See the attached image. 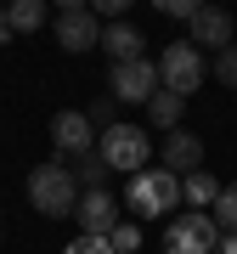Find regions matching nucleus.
I'll list each match as a JSON object with an SVG mask.
<instances>
[{"mask_svg":"<svg viewBox=\"0 0 237 254\" xmlns=\"http://www.w3.org/2000/svg\"><path fill=\"white\" fill-rule=\"evenodd\" d=\"M51 34H57L62 51H91V46H102V17H96L91 6H85V11H57V17H51Z\"/></svg>","mask_w":237,"mask_h":254,"instance_id":"6e6552de","label":"nucleus"},{"mask_svg":"<svg viewBox=\"0 0 237 254\" xmlns=\"http://www.w3.org/2000/svg\"><path fill=\"white\" fill-rule=\"evenodd\" d=\"M198 164H203V141L192 130H170L164 136V170L170 175H192Z\"/></svg>","mask_w":237,"mask_h":254,"instance_id":"f8f14e48","label":"nucleus"},{"mask_svg":"<svg viewBox=\"0 0 237 254\" xmlns=\"http://www.w3.org/2000/svg\"><path fill=\"white\" fill-rule=\"evenodd\" d=\"M85 119H91L96 136H102V130H113V125H118V96H96V102H85Z\"/></svg>","mask_w":237,"mask_h":254,"instance_id":"f3484780","label":"nucleus"},{"mask_svg":"<svg viewBox=\"0 0 237 254\" xmlns=\"http://www.w3.org/2000/svg\"><path fill=\"white\" fill-rule=\"evenodd\" d=\"M46 11H51V0H11V6H6L11 40H17V34H34V28L46 23Z\"/></svg>","mask_w":237,"mask_h":254,"instance_id":"4468645a","label":"nucleus"},{"mask_svg":"<svg viewBox=\"0 0 237 254\" xmlns=\"http://www.w3.org/2000/svg\"><path fill=\"white\" fill-rule=\"evenodd\" d=\"M181 198H186L192 209H215L220 181H215V175H203V170H192V175H181Z\"/></svg>","mask_w":237,"mask_h":254,"instance_id":"2eb2a0df","label":"nucleus"},{"mask_svg":"<svg viewBox=\"0 0 237 254\" xmlns=\"http://www.w3.org/2000/svg\"><path fill=\"white\" fill-rule=\"evenodd\" d=\"M108 164H102V153H85V158H73V181H79L85 192H96V187H108Z\"/></svg>","mask_w":237,"mask_h":254,"instance_id":"dca6fc26","label":"nucleus"},{"mask_svg":"<svg viewBox=\"0 0 237 254\" xmlns=\"http://www.w3.org/2000/svg\"><path fill=\"white\" fill-rule=\"evenodd\" d=\"M181 113H186V96H175V91H164V85H158L153 96H147V119H153L158 130H181Z\"/></svg>","mask_w":237,"mask_h":254,"instance_id":"ddd939ff","label":"nucleus"},{"mask_svg":"<svg viewBox=\"0 0 237 254\" xmlns=\"http://www.w3.org/2000/svg\"><path fill=\"white\" fill-rule=\"evenodd\" d=\"M220 226L209 209H192V215H175L164 226V254H215Z\"/></svg>","mask_w":237,"mask_h":254,"instance_id":"20e7f679","label":"nucleus"},{"mask_svg":"<svg viewBox=\"0 0 237 254\" xmlns=\"http://www.w3.org/2000/svg\"><path fill=\"white\" fill-rule=\"evenodd\" d=\"M11 40V23H6V6H0V46Z\"/></svg>","mask_w":237,"mask_h":254,"instance_id":"a878e982","label":"nucleus"},{"mask_svg":"<svg viewBox=\"0 0 237 254\" xmlns=\"http://www.w3.org/2000/svg\"><path fill=\"white\" fill-rule=\"evenodd\" d=\"M215 79H220V85H232V91H237V46L215 51Z\"/></svg>","mask_w":237,"mask_h":254,"instance_id":"6ab92c4d","label":"nucleus"},{"mask_svg":"<svg viewBox=\"0 0 237 254\" xmlns=\"http://www.w3.org/2000/svg\"><path fill=\"white\" fill-rule=\"evenodd\" d=\"M209 215H215V226H220V232H237V187H220V198H215Z\"/></svg>","mask_w":237,"mask_h":254,"instance_id":"a211bd4d","label":"nucleus"},{"mask_svg":"<svg viewBox=\"0 0 237 254\" xmlns=\"http://www.w3.org/2000/svg\"><path fill=\"white\" fill-rule=\"evenodd\" d=\"M215 254H237V232H220V243H215Z\"/></svg>","mask_w":237,"mask_h":254,"instance_id":"b1692460","label":"nucleus"},{"mask_svg":"<svg viewBox=\"0 0 237 254\" xmlns=\"http://www.w3.org/2000/svg\"><path fill=\"white\" fill-rule=\"evenodd\" d=\"M108 243H113L118 254H136V249H141V226H113Z\"/></svg>","mask_w":237,"mask_h":254,"instance_id":"aec40b11","label":"nucleus"},{"mask_svg":"<svg viewBox=\"0 0 237 254\" xmlns=\"http://www.w3.org/2000/svg\"><path fill=\"white\" fill-rule=\"evenodd\" d=\"M158 11H164V17H192V11L203 6V0H153Z\"/></svg>","mask_w":237,"mask_h":254,"instance_id":"4be33fe9","label":"nucleus"},{"mask_svg":"<svg viewBox=\"0 0 237 254\" xmlns=\"http://www.w3.org/2000/svg\"><path fill=\"white\" fill-rule=\"evenodd\" d=\"M186 28H192V46H209V51H226L232 46V11L226 6H209V0H203V6L198 11H192V17H186Z\"/></svg>","mask_w":237,"mask_h":254,"instance_id":"9d476101","label":"nucleus"},{"mask_svg":"<svg viewBox=\"0 0 237 254\" xmlns=\"http://www.w3.org/2000/svg\"><path fill=\"white\" fill-rule=\"evenodd\" d=\"M158 85L175 96H192L203 85V51L192 46V40H175V46H164V57H158Z\"/></svg>","mask_w":237,"mask_h":254,"instance_id":"39448f33","label":"nucleus"},{"mask_svg":"<svg viewBox=\"0 0 237 254\" xmlns=\"http://www.w3.org/2000/svg\"><path fill=\"white\" fill-rule=\"evenodd\" d=\"M51 6H57V11H85L91 0H51Z\"/></svg>","mask_w":237,"mask_h":254,"instance_id":"393cba45","label":"nucleus"},{"mask_svg":"<svg viewBox=\"0 0 237 254\" xmlns=\"http://www.w3.org/2000/svg\"><path fill=\"white\" fill-rule=\"evenodd\" d=\"M51 147L62 153V164L96 153V130H91V119H85V108H62L51 119Z\"/></svg>","mask_w":237,"mask_h":254,"instance_id":"423d86ee","label":"nucleus"},{"mask_svg":"<svg viewBox=\"0 0 237 254\" xmlns=\"http://www.w3.org/2000/svg\"><path fill=\"white\" fill-rule=\"evenodd\" d=\"M28 203H34L40 215H51V220L73 215V203H79V181H73V164H62V158L34 164V170H28Z\"/></svg>","mask_w":237,"mask_h":254,"instance_id":"f257e3e1","label":"nucleus"},{"mask_svg":"<svg viewBox=\"0 0 237 254\" xmlns=\"http://www.w3.org/2000/svg\"><path fill=\"white\" fill-rule=\"evenodd\" d=\"M153 91H158V63H147V57H136V63H108V96L147 102Z\"/></svg>","mask_w":237,"mask_h":254,"instance_id":"0eeeda50","label":"nucleus"},{"mask_svg":"<svg viewBox=\"0 0 237 254\" xmlns=\"http://www.w3.org/2000/svg\"><path fill=\"white\" fill-rule=\"evenodd\" d=\"M73 220H79V232L85 237H108L118 226V198L108 187H96V192H79V203H73Z\"/></svg>","mask_w":237,"mask_h":254,"instance_id":"1a4fd4ad","label":"nucleus"},{"mask_svg":"<svg viewBox=\"0 0 237 254\" xmlns=\"http://www.w3.org/2000/svg\"><path fill=\"white\" fill-rule=\"evenodd\" d=\"M124 203H130L136 220H164L170 209L181 203V175H170L164 164H158V170H136L130 187H124Z\"/></svg>","mask_w":237,"mask_h":254,"instance_id":"f03ea898","label":"nucleus"},{"mask_svg":"<svg viewBox=\"0 0 237 254\" xmlns=\"http://www.w3.org/2000/svg\"><path fill=\"white\" fill-rule=\"evenodd\" d=\"M102 51H108V63H136V57H147V34L136 23H102Z\"/></svg>","mask_w":237,"mask_h":254,"instance_id":"9b49d317","label":"nucleus"},{"mask_svg":"<svg viewBox=\"0 0 237 254\" xmlns=\"http://www.w3.org/2000/svg\"><path fill=\"white\" fill-rule=\"evenodd\" d=\"M62 254H118V249L108 243V237H85V232H79V243H68Z\"/></svg>","mask_w":237,"mask_h":254,"instance_id":"412c9836","label":"nucleus"},{"mask_svg":"<svg viewBox=\"0 0 237 254\" xmlns=\"http://www.w3.org/2000/svg\"><path fill=\"white\" fill-rule=\"evenodd\" d=\"M96 153H102V164H108V170L136 175V170H147L153 141H147V130H136V125H113V130H102V136H96Z\"/></svg>","mask_w":237,"mask_h":254,"instance_id":"7ed1b4c3","label":"nucleus"},{"mask_svg":"<svg viewBox=\"0 0 237 254\" xmlns=\"http://www.w3.org/2000/svg\"><path fill=\"white\" fill-rule=\"evenodd\" d=\"M124 6H130V0H91V11H96V17H108V23H113Z\"/></svg>","mask_w":237,"mask_h":254,"instance_id":"5701e85b","label":"nucleus"}]
</instances>
